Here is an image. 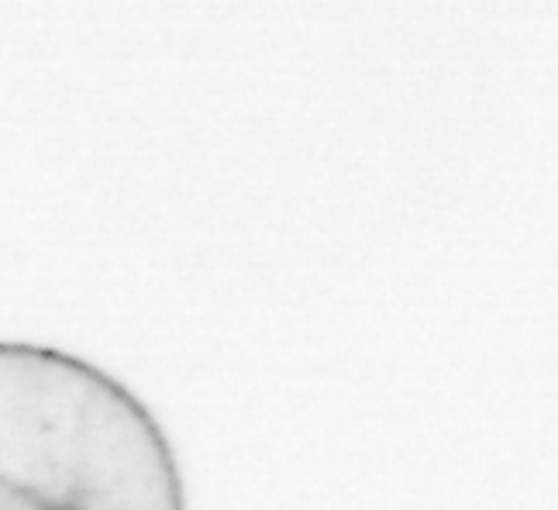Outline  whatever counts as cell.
I'll return each instance as SVG.
<instances>
[{
  "instance_id": "obj_1",
  "label": "cell",
  "mask_w": 558,
  "mask_h": 510,
  "mask_svg": "<svg viewBox=\"0 0 558 510\" xmlns=\"http://www.w3.org/2000/svg\"><path fill=\"white\" fill-rule=\"evenodd\" d=\"M0 510H186L156 414L73 352L0 342Z\"/></svg>"
}]
</instances>
